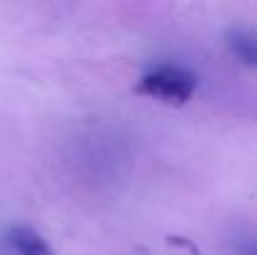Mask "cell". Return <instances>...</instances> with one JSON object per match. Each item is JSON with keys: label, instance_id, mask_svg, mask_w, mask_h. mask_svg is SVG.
Returning a JSON list of instances; mask_svg holds the SVG:
<instances>
[{"label": "cell", "instance_id": "1", "mask_svg": "<svg viewBox=\"0 0 257 255\" xmlns=\"http://www.w3.org/2000/svg\"><path fill=\"white\" fill-rule=\"evenodd\" d=\"M197 90V75L182 65H155L138 83V93L168 105H185Z\"/></svg>", "mask_w": 257, "mask_h": 255}, {"label": "cell", "instance_id": "2", "mask_svg": "<svg viewBox=\"0 0 257 255\" xmlns=\"http://www.w3.org/2000/svg\"><path fill=\"white\" fill-rule=\"evenodd\" d=\"M8 243L18 255H55V250L48 245V240L28 225H15L8 233Z\"/></svg>", "mask_w": 257, "mask_h": 255}, {"label": "cell", "instance_id": "3", "mask_svg": "<svg viewBox=\"0 0 257 255\" xmlns=\"http://www.w3.org/2000/svg\"><path fill=\"white\" fill-rule=\"evenodd\" d=\"M227 45L232 50V55L250 65V68H257V30H250V28H232L227 33Z\"/></svg>", "mask_w": 257, "mask_h": 255}, {"label": "cell", "instance_id": "4", "mask_svg": "<svg viewBox=\"0 0 257 255\" xmlns=\"http://www.w3.org/2000/svg\"><path fill=\"white\" fill-rule=\"evenodd\" d=\"M242 253L245 255H257V240H247V243L242 245Z\"/></svg>", "mask_w": 257, "mask_h": 255}]
</instances>
